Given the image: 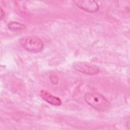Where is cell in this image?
I'll return each mask as SVG.
<instances>
[{"instance_id": "cell-1", "label": "cell", "mask_w": 130, "mask_h": 130, "mask_svg": "<svg viewBox=\"0 0 130 130\" xmlns=\"http://www.w3.org/2000/svg\"><path fill=\"white\" fill-rule=\"evenodd\" d=\"M84 99L89 105L99 111H106L110 107V104L106 98L98 92H87Z\"/></svg>"}, {"instance_id": "cell-2", "label": "cell", "mask_w": 130, "mask_h": 130, "mask_svg": "<svg viewBox=\"0 0 130 130\" xmlns=\"http://www.w3.org/2000/svg\"><path fill=\"white\" fill-rule=\"evenodd\" d=\"M19 42L23 48L30 52L38 53L44 48L42 41L36 36L23 37L19 40Z\"/></svg>"}, {"instance_id": "cell-3", "label": "cell", "mask_w": 130, "mask_h": 130, "mask_svg": "<svg viewBox=\"0 0 130 130\" xmlns=\"http://www.w3.org/2000/svg\"><path fill=\"white\" fill-rule=\"evenodd\" d=\"M73 67L75 70L89 75H94L100 72V68L98 66L84 62H74Z\"/></svg>"}, {"instance_id": "cell-4", "label": "cell", "mask_w": 130, "mask_h": 130, "mask_svg": "<svg viewBox=\"0 0 130 130\" xmlns=\"http://www.w3.org/2000/svg\"><path fill=\"white\" fill-rule=\"evenodd\" d=\"M75 4L80 9L89 13H95L99 11V6L94 1H74Z\"/></svg>"}, {"instance_id": "cell-5", "label": "cell", "mask_w": 130, "mask_h": 130, "mask_svg": "<svg viewBox=\"0 0 130 130\" xmlns=\"http://www.w3.org/2000/svg\"><path fill=\"white\" fill-rule=\"evenodd\" d=\"M40 95L44 101L52 105L59 106L61 104V101L59 98L53 95L46 90L40 91Z\"/></svg>"}, {"instance_id": "cell-6", "label": "cell", "mask_w": 130, "mask_h": 130, "mask_svg": "<svg viewBox=\"0 0 130 130\" xmlns=\"http://www.w3.org/2000/svg\"><path fill=\"white\" fill-rule=\"evenodd\" d=\"M8 27L12 30H21L24 29L25 27L24 24L15 21L10 22L8 24Z\"/></svg>"}, {"instance_id": "cell-7", "label": "cell", "mask_w": 130, "mask_h": 130, "mask_svg": "<svg viewBox=\"0 0 130 130\" xmlns=\"http://www.w3.org/2000/svg\"><path fill=\"white\" fill-rule=\"evenodd\" d=\"M5 17V13L4 11L3 10L2 8H1V19L2 20V19Z\"/></svg>"}]
</instances>
